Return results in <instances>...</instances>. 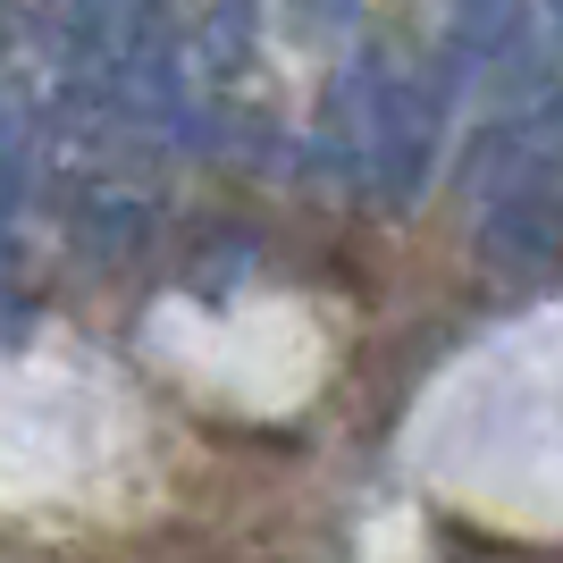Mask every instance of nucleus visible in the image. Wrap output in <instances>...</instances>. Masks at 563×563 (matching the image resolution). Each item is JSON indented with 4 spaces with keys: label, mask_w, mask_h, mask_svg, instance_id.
I'll use <instances>...</instances> for the list:
<instances>
[{
    "label": "nucleus",
    "mask_w": 563,
    "mask_h": 563,
    "mask_svg": "<svg viewBox=\"0 0 563 563\" xmlns=\"http://www.w3.org/2000/svg\"><path fill=\"white\" fill-rule=\"evenodd\" d=\"M18 152H25V126H18V101H0V194L18 186Z\"/></svg>",
    "instance_id": "nucleus-4"
},
{
    "label": "nucleus",
    "mask_w": 563,
    "mask_h": 563,
    "mask_svg": "<svg viewBox=\"0 0 563 563\" xmlns=\"http://www.w3.org/2000/svg\"><path fill=\"white\" fill-rule=\"evenodd\" d=\"M429 143H438V93L412 76H362L353 85V152L371 161L378 202H412L429 177Z\"/></svg>",
    "instance_id": "nucleus-1"
},
{
    "label": "nucleus",
    "mask_w": 563,
    "mask_h": 563,
    "mask_svg": "<svg viewBox=\"0 0 563 563\" xmlns=\"http://www.w3.org/2000/svg\"><path fill=\"white\" fill-rule=\"evenodd\" d=\"M152 9L161 0H76V59H85V76H126V59L143 51V34H152Z\"/></svg>",
    "instance_id": "nucleus-3"
},
{
    "label": "nucleus",
    "mask_w": 563,
    "mask_h": 563,
    "mask_svg": "<svg viewBox=\"0 0 563 563\" xmlns=\"http://www.w3.org/2000/svg\"><path fill=\"white\" fill-rule=\"evenodd\" d=\"M479 253L496 261V269H514V278H530V269H555L563 261V194L547 186H505L496 194V211L479 219Z\"/></svg>",
    "instance_id": "nucleus-2"
},
{
    "label": "nucleus",
    "mask_w": 563,
    "mask_h": 563,
    "mask_svg": "<svg viewBox=\"0 0 563 563\" xmlns=\"http://www.w3.org/2000/svg\"><path fill=\"white\" fill-rule=\"evenodd\" d=\"M547 9H555V25H563V0H547Z\"/></svg>",
    "instance_id": "nucleus-5"
}]
</instances>
